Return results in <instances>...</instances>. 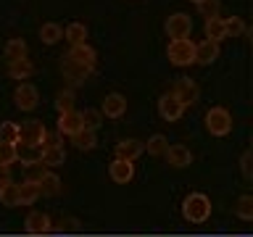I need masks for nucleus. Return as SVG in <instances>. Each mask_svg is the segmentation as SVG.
Here are the masks:
<instances>
[{
    "instance_id": "obj_23",
    "label": "nucleus",
    "mask_w": 253,
    "mask_h": 237,
    "mask_svg": "<svg viewBox=\"0 0 253 237\" xmlns=\"http://www.w3.org/2000/svg\"><path fill=\"white\" fill-rule=\"evenodd\" d=\"M206 40H211V42H221V40L227 37V32H224V19L221 16H216V19H206Z\"/></svg>"
},
{
    "instance_id": "obj_35",
    "label": "nucleus",
    "mask_w": 253,
    "mask_h": 237,
    "mask_svg": "<svg viewBox=\"0 0 253 237\" xmlns=\"http://www.w3.org/2000/svg\"><path fill=\"white\" fill-rule=\"evenodd\" d=\"M198 11L203 13V19H216L219 11H221V3L219 0H201V3H198Z\"/></svg>"
},
{
    "instance_id": "obj_21",
    "label": "nucleus",
    "mask_w": 253,
    "mask_h": 237,
    "mask_svg": "<svg viewBox=\"0 0 253 237\" xmlns=\"http://www.w3.org/2000/svg\"><path fill=\"white\" fill-rule=\"evenodd\" d=\"M40 156H42V148H32V145H21V142H16V161H21L24 166L40 163Z\"/></svg>"
},
{
    "instance_id": "obj_28",
    "label": "nucleus",
    "mask_w": 253,
    "mask_h": 237,
    "mask_svg": "<svg viewBox=\"0 0 253 237\" xmlns=\"http://www.w3.org/2000/svg\"><path fill=\"white\" fill-rule=\"evenodd\" d=\"M166 148H169V140H166L164 134H153V137L145 142V153H150V156H164Z\"/></svg>"
},
{
    "instance_id": "obj_6",
    "label": "nucleus",
    "mask_w": 253,
    "mask_h": 237,
    "mask_svg": "<svg viewBox=\"0 0 253 237\" xmlns=\"http://www.w3.org/2000/svg\"><path fill=\"white\" fill-rule=\"evenodd\" d=\"M13 103L19 111H35L37 103H40V92L35 84L29 82H19V87L13 90Z\"/></svg>"
},
{
    "instance_id": "obj_12",
    "label": "nucleus",
    "mask_w": 253,
    "mask_h": 237,
    "mask_svg": "<svg viewBox=\"0 0 253 237\" xmlns=\"http://www.w3.org/2000/svg\"><path fill=\"white\" fill-rule=\"evenodd\" d=\"M164 158L169 161V166H174V169H185V166L193 163V150L187 145H169Z\"/></svg>"
},
{
    "instance_id": "obj_22",
    "label": "nucleus",
    "mask_w": 253,
    "mask_h": 237,
    "mask_svg": "<svg viewBox=\"0 0 253 237\" xmlns=\"http://www.w3.org/2000/svg\"><path fill=\"white\" fill-rule=\"evenodd\" d=\"M3 53H5L8 63H11V61H21V58H27V42H24L21 37H11L5 42Z\"/></svg>"
},
{
    "instance_id": "obj_26",
    "label": "nucleus",
    "mask_w": 253,
    "mask_h": 237,
    "mask_svg": "<svg viewBox=\"0 0 253 237\" xmlns=\"http://www.w3.org/2000/svg\"><path fill=\"white\" fill-rule=\"evenodd\" d=\"M37 198H40V187L35 182H21L19 185V205H32V203H37Z\"/></svg>"
},
{
    "instance_id": "obj_34",
    "label": "nucleus",
    "mask_w": 253,
    "mask_h": 237,
    "mask_svg": "<svg viewBox=\"0 0 253 237\" xmlns=\"http://www.w3.org/2000/svg\"><path fill=\"white\" fill-rule=\"evenodd\" d=\"M0 140L3 142H19V124L16 121H3L0 124Z\"/></svg>"
},
{
    "instance_id": "obj_10",
    "label": "nucleus",
    "mask_w": 253,
    "mask_h": 237,
    "mask_svg": "<svg viewBox=\"0 0 253 237\" xmlns=\"http://www.w3.org/2000/svg\"><path fill=\"white\" fill-rule=\"evenodd\" d=\"M100 114L106 116V118H122L126 114V98H124V95H119V92L106 95V98H103Z\"/></svg>"
},
{
    "instance_id": "obj_31",
    "label": "nucleus",
    "mask_w": 253,
    "mask_h": 237,
    "mask_svg": "<svg viewBox=\"0 0 253 237\" xmlns=\"http://www.w3.org/2000/svg\"><path fill=\"white\" fill-rule=\"evenodd\" d=\"M235 213L243 221H251L253 219V195H240V200L235 205Z\"/></svg>"
},
{
    "instance_id": "obj_2",
    "label": "nucleus",
    "mask_w": 253,
    "mask_h": 237,
    "mask_svg": "<svg viewBox=\"0 0 253 237\" xmlns=\"http://www.w3.org/2000/svg\"><path fill=\"white\" fill-rule=\"evenodd\" d=\"M206 132L211 134V137H227L229 132H232V114L224 108V106H213L206 111Z\"/></svg>"
},
{
    "instance_id": "obj_32",
    "label": "nucleus",
    "mask_w": 253,
    "mask_h": 237,
    "mask_svg": "<svg viewBox=\"0 0 253 237\" xmlns=\"http://www.w3.org/2000/svg\"><path fill=\"white\" fill-rule=\"evenodd\" d=\"M79 116H82V126H84V129L98 132V126H100V121H103V114H100V111L84 108V114H79Z\"/></svg>"
},
{
    "instance_id": "obj_36",
    "label": "nucleus",
    "mask_w": 253,
    "mask_h": 237,
    "mask_svg": "<svg viewBox=\"0 0 253 237\" xmlns=\"http://www.w3.org/2000/svg\"><path fill=\"white\" fill-rule=\"evenodd\" d=\"M0 203L8 205V208H16V205H19V185L5 187L3 193H0Z\"/></svg>"
},
{
    "instance_id": "obj_30",
    "label": "nucleus",
    "mask_w": 253,
    "mask_h": 237,
    "mask_svg": "<svg viewBox=\"0 0 253 237\" xmlns=\"http://www.w3.org/2000/svg\"><path fill=\"white\" fill-rule=\"evenodd\" d=\"M55 108H58V114H71V111H74V92L61 90L55 95Z\"/></svg>"
},
{
    "instance_id": "obj_24",
    "label": "nucleus",
    "mask_w": 253,
    "mask_h": 237,
    "mask_svg": "<svg viewBox=\"0 0 253 237\" xmlns=\"http://www.w3.org/2000/svg\"><path fill=\"white\" fill-rule=\"evenodd\" d=\"M61 37H63V27L58 21H45L42 27H40V40H42L45 45H55Z\"/></svg>"
},
{
    "instance_id": "obj_39",
    "label": "nucleus",
    "mask_w": 253,
    "mask_h": 237,
    "mask_svg": "<svg viewBox=\"0 0 253 237\" xmlns=\"http://www.w3.org/2000/svg\"><path fill=\"white\" fill-rule=\"evenodd\" d=\"M193 3H201V0H193Z\"/></svg>"
},
{
    "instance_id": "obj_5",
    "label": "nucleus",
    "mask_w": 253,
    "mask_h": 237,
    "mask_svg": "<svg viewBox=\"0 0 253 237\" xmlns=\"http://www.w3.org/2000/svg\"><path fill=\"white\" fill-rule=\"evenodd\" d=\"M166 35H169V40H190V35H193V19L187 13H171L166 19Z\"/></svg>"
},
{
    "instance_id": "obj_15",
    "label": "nucleus",
    "mask_w": 253,
    "mask_h": 237,
    "mask_svg": "<svg viewBox=\"0 0 253 237\" xmlns=\"http://www.w3.org/2000/svg\"><path fill=\"white\" fill-rule=\"evenodd\" d=\"M114 153H116V158H124V161H132L134 163V158L145 153V142H142V140H132V137L129 140H122L116 145Z\"/></svg>"
},
{
    "instance_id": "obj_20",
    "label": "nucleus",
    "mask_w": 253,
    "mask_h": 237,
    "mask_svg": "<svg viewBox=\"0 0 253 237\" xmlns=\"http://www.w3.org/2000/svg\"><path fill=\"white\" fill-rule=\"evenodd\" d=\"M32 74H35V66H32L29 58H21V61H11V63H8V77H13L16 82H27Z\"/></svg>"
},
{
    "instance_id": "obj_17",
    "label": "nucleus",
    "mask_w": 253,
    "mask_h": 237,
    "mask_svg": "<svg viewBox=\"0 0 253 237\" xmlns=\"http://www.w3.org/2000/svg\"><path fill=\"white\" fill-rule=\"evenodd\" d=\"M219 58V45L211 42V40H203V42H195V63H213Z\"/></svg>"
},
{
    "instance_id": "obj_19",
    "label": "nucleus",
    "mask_w": 253,
    "mask_h": 237,
    "mask_svg": "<svg viewBox=\"0 0 253 237\" xmlns=\"http://www.w3.org/2000/svg\"><path fill=\"white\" fill-rule=\"evenodd\" d=\"M63 37H66V42L71 47H74V45H84L87 42V24L71 21L69 27H63Z\"/></svg>"
},
{
    "instance_id": "obj_16",
    "label": "nucleus",
    "mask_w": 253,
    "mask_h": 237,
    "mask_svg": "<svg viewBox=\"0 0 253 237\" xmlns=\"http://www.w3.org/2000/svg\"><path fill=\"white\" fill-rule=\"evenodd\" d=\"M66 161V150L63 145H42V156H40V163L53 169V166H61Z\"/></svg>"
},
{
    "instance_id": "obj_25",
    "label": "nucleus",
    "mask_w": 253,
    "mask_h": 237,
    "mask_svg": "<svg viewBox=\"0 0 253 237\" xmlns=\"http://www.w3.org/2000/svg\"><path fill=\"white\" fill-rule=\"evenodd\" d=\"M37 187H40V195H58L61 193V179L55 177L53 171H45L42 177H40Z\"/></svg>"
},
{
    "instance_id": "obj_3",
    "label": "nucleus",
    "mask_w": 253,
    "mask_h": 237,
    "mask_svg": "<svg viewBox=\"0 0 253 237\" xmlns=\"http://www.w3.org/2000/svg\"><path fill=\"white\" fill-rule=\"evenodd\" d=\"M166 55L174 66H190V63H195V42L193 40H171Z\"/></svg>"
},
{
    "instance_id": "obj_33",
    "label": "nucleus",
    "mask_w": 253,
    "mask_h": 237,
    "mask_svg": "<svg viewBox=\"0 0 253 237\" xmlns=\"http://www.w3.org/2000/svg\"><path fill=\"white\" fill-rule=\"evenodd\" d=\"M11 163H16V142H3L0 140V166L11 169Z\"/></svg>"
},
{
    "instance_id": "obj_37",
    "label": "nucleus",
    "mask_w": 253,
    "mask_h": 237,
    "mask_svg": "<svg viewBox=\"0 0 253 237\" xmlns=\"http://www.w3.org/2000/svg\"><path fill=\"white\" fill-rule=\"evenodd\" d=\"M11 169H5V166H0V193H3L5 187H11Z\"/></svg>"
},
{
    "instance_id": "obj_7",
    "label": "nucleus",
    "mask_w": 253,
    "mask_h": 237,
    "mask_svg": "<svg viewBox=\"0 0 253 237\" xmlns=\"http://www.w3.org/2000/svg\"><path fill=\"white\" fill-rule=\"evenodd\" d=\"M182 114H185V106H182L171 92H166L158 98V116H161L164 121H179Z\"/></svg>"
},
{
    "instance_id": "obj_14",
    "label": "nucleus",
    "mask_w": 253,
    "mask_h": 237,
    "mask_svg": "<svg viewBox=\"0 0 253 237\" xmlns=\"http://www.w3.org/2000/svg\"><path fill=\"white\" fill-rule=\"evenodd\" d=\"M66 58L79 63V66H84V69H92L95 61H98V53H95V47H90V45L84 42V45H74V47H71Z\"/></svg>"
},
{
    "instance_id": "obj_29",
    "label": "nucleus",
    "mask_w": 253,
    "mask_h": 237,
    "mask_svg": "<svg viewBox=\"0 0 253 237\" xmlns=\"http://www.w3.org/2000/svg\"><path fill=\"white\" fill-rule=\"evenodd\" d=\"M224 32H227V37H240L248 32V27H245V21L240 16H229V19H224Z\"/></svg>"
},
{
    "instance_id": "obj_13",
    "label": "nucleus",
    "mask_w": 253,
    "mask_h": 237,
    "mask_svg": "<svg viewBox=\"0 0 253 237\" xmlns=\"http://www.w3.org/2000/svg\"><path fill=\"white\" fill-rule=\"evenodd\" d=\"M24 229H27V235H47L53 229V221L47 213H40V211H32L27 221H24Z\"/></svg>"
},
{
    "instance_id": "obj_9",
    "label": "nucleus",
    "mask_w": 253,
    "mask_h": 237,
    "mask_svg": "<svg viewBox=\"0 0 253 237\" xmlns=\"http://www.w3.org/2000/svg\"><path fill=\"white\" fill-rule=\"evenodd\" d=\"M108 174L116 185H129L134 179V163L132 161H124V158H114L108 166Z\"/></svg>"
},
{
    "instance_id": "obj_38",
    "label": "nucleus",
    "mask_w": 253,
    "mask_h": 237,
    "mask_svg": "<svg viewBox=\"0 0 253 237\" xmlns=\"http://www.w3.org/2000/svg\"><path fill=\"white\" fill-rule=\"evenodd\" d=\"M251 158H253L251 153H243V158H240V169H243V177L245 179H251V174H253L251 171Z\"/></svg>"
},
{
    "instance_id": "obj_27",
    "label": "nucleus",
    "mask_w": 253,
    "mask_h": 237,
    "mask_svg": "<svg viewBox=\"0 0 253 237\" xmlns=\"http://www.w3.org/2000/svg\"><path fill=\"white\" fill-rule=\"evenodd\" d=\"M71 142H74L79 150H92L95 145H98V134H95L92 129H82V132H77L74 137H71Z\"/></svg>"
},
{
    "instance_id": "obj_11",
    "label": "nucleus",
    "mask_w": 253,
    "mask_h": 237,
    "mask_svg": "<svg viewBox=\"0 0 253 237\" xmlns=\"http://www.w3.org/2000/svg\"><path fill=\"white\" fill-rule=\"evenodd\" d=\"M55 129H58L61 137H74L77 132H82V116H79V111H71V114H61L58 116V124H55Z\"/></svg>"
},
{
    "instance_id": "obj_18",
    "label": "nucleus",
    "mask_w": 253,
    "mask_h": 237,
    "mask_svg": "<svg viewBox=\"0 0 253 237\" xmlns=\"http://www.w3.org/2000/svg\"><path fill=\"white\" fill-rule=\"evenodd\" d=\"M61 69H63V77H66L71 84H79V82H84V79L90 77V71H92V69H84V66H79V63L69 61V58H63Z\"/></svg>"
},
{
    "instance_id": "obj_4",
    "label": "nucleus",
    "mask_w": 253,
    "mask_h": 237,
    "mask_svg": "<svg viewBox=\"0 0 253 237\" xmlns=\"http://www.w3.org/2000/svg\"><path fill=\"white\" fill-rule=\"evenodd\" d=\"M47 140V129L42 121H37V118H29V121H24L19 126V142L21 145H32V148H42Z\"/></svg>"
},
{
    "instance_id": "obj_8",
    "label": "nucleus",
    "mask_w": 253,
    "mask_h": 237,
    "mask_svg": "<svg viewBox=\"0 0 253 237\" xmlns=\"http://www.w3.org/2000/svg\"><path fill=\"white\" fill-rule=\"evenodd\" d=\"M174 98H177L182 106H193V103L198 100V84L193 82L190 77H182V79H177V84H174Z\"/></svg>"
},
{
    "instance_id": "obj_1",
    "label": "nucleus",
    "mask_w": 253,
    "mask_h": 237,
    "mask_svg": "<svg viewBox=\"0 0 253 237\" xmlns=\"http://www.w3.org/2000/svg\"><path fill=\"white\" fill-rule=\"evenodd\" d=\"M182 216H185L190 224H203V221L211 216V198L203 195V193H190L185 200H182Z\"/></svg>"
}]
</instances>
